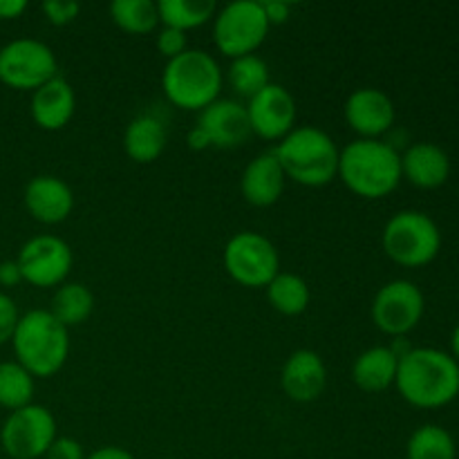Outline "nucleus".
Masks as SVG:
<instances>
[{
	"label": "nucleus",
	"instance_id": "nucleus-35",
	"mask_svg": "<svg viewBox=\"0 0 459 459\" xmlns=\"http://www.w3.org/2000/svg\"><path fill=\"white\" fill-rule=\"evenodd\" d=\"M18 282H22V273L16 260H4V263H0V285L13 287Z\"/></svg>",
	"mask_w": 459,
	"mask_h": 459
},
{
	"label": "nucleus",
	"instance_id": "nucleus-2",
	"mask_svg": "<svg viewBox=\"0 0 459 459\" xmlns=\"http://www.w3.org/2000/svg\"><path fill=\"white\" fill-rule=\"evenodd\" d=\"M339 178L357 195L379 200L402 182V155L381 139H357L341 151Z\"/></svg>",
	"mask_w": 459,
	"mask_h": 459
},
{
	"label": "nucleus",
	"instance_id": "nucleus-5",
	"mask_svg": "<svg viewBox=\"0 0 459 459\" xmlns=\"http://www.w3.org/2000/svg\"><path fill=\"white\" fill-rule=\"evenodd\" d=\"M161 85L170 103L182 110H204L222 90V70L204 49H186L166 63Z\"/></svg>",
	"mask_w": 459,
	"mask_h": 459
},
{
	"label": "nucleus",
	"instance_id": "nucleus-17",
	"mask_svg": "<svg viewBox=\"0 0 459 459\" xmlns=\"http://www.w3.org/2000/svg\"><path fill=\"white\" fill-rule=\"evenodd\" d=\"M25 209L34 220L43 224H58L67 220V215L74 209V193L54 175H39L30 179L25 186Z\"/></svg>",
	"mask_w": 459,
	"mask_h": 459
},
{
	"label": "nucleus",
	"instance_id": "nucleus-4",
	"mask_svg": "<svg viewBox=\"0 0 459 459\" xmlns=\"http://www.w3.org/2000/svg\"><path fill=\"white\" fill-rule=\"evenodd\" d=\"M16 361L31 377H52L65 366L70 354V334L49 314V309H31L22 314L12 336Z\"/></svg>",
	"mask_w": 459,
	"mask_h": 459
},
{
	"label": "nucleus",
	"instance_id": "nucleus-37",
	"mask_svg": "<svg viewBox=\"0 0 459 459\" xmlns=\"http://www.w3.org/2000/svg\"><path fill=\"white\" fill-rule=\"evenodd\" d=\"M85 459H134L133 453H128L126 448L119 446H101L97 451L90 453Z\"/></svg>",
	"mask_w": 459,
	"mask_h": 459
},
{
	"label": "nucleus",
	"instance_id": "nucleus-21",
	"mask_svg": "<svg viewBox=\"0 0 459 459\" xmlns=\"http://www.w3.org/2000/svg\"><path fill=\"white\" fill-rule=\"evenodd\" d=\"M397 352L385 345H377L359 354L352 366V379L366 393H384L397 379Z\"/></svg>",
	"mask_w": 459,
	"mask_h": 459
},
{
	"label": "nucleus",
	"instance_id": "nucleus-24",
	"mask_svg": "<svg viewBox=\"0 0 459 459\" xmlns=\"http://www.w3.org/2000/svg\"><path fill=\"white\" fill-rule=\"evenodd\" d=\"M269 303L285 316L303 314L309 305V287L300 276L290 272H278L267 285Z\"/></svg>",
	"mask_w": 459,
	"mask_h": 459
},
{
	"label": "nucleus",
	"instance_id": "nucleus-34",
	"mask_svg": "<svg viewBox=\"0 0 459 459\" xmlns=\"http://www.w3.org/2000/svg\"><path fill=\"white\" fill-rule=\"evenodd\" d=\"M263 9L269 25H281L291 13V4L285 3V0H263Z\"/></svg>",
	"mask_w": 459,
	"mask_h": 459
},
{
	"label": "nucleus",
	"instance_id": "nucleus-7",
	"mask_svg": "<svg viewBox=\"0 0 459 459\" xmlns=\"http://www.w3.org/2000/svg\"><path fill=\"white\" fill-rule=\"evenodd\" d=\"M269 21L260 0H236L220 9L213 22L215 45L227 56L254 54L267 39Z\"/></svg>",
	"mask_w": 459,
	"mask_h": 459
},
{
	"label": "nucleus",
	"instance_id": "nucleus-19",
	"mask_svg": "<svg viewBox=\"0 0 459 459\" xmlns=\"http://www.w3.org/2000/svg\"><path fill=\"white\" fill-rule=\"evenodd\" d=\"M402 175L420 188H439L451 175V157L433 142L412 143L402 155Z\"/></svg>",
	"mask_w": 459,
	"mask_h": 459
},
{
	"label": "nucleus",
	"instance_id": "nucleus-32",
	"mask_svg": "<svg viewBox=\"0 0 459 459\" xmlns=\"http://www.w3.org/2000/svg\"><path fill=\"white\" fill-rule=\"evenodd\" d=\"M18 321H21V314H18L13 299L4 294V291H0V345L12 341Z\"/></svg>",
	"mask_w": 459,
	"mask_h": 459
},
{
	"label": "nucleus",
	"instance_id": "nucleus-22",
	"mask_svg": "<svg viewBox=\"0 0 459 459\" xmlns=\"http://www.w3.org/2000/svg\"><path fill=\"white\" fill-rule=\"evenodd\" d=\"M169 134L166 126L152 115H139L128 124L124 133V148L130 160L139 164H151L164 152Z\"/></svg>",
	"mask_w": 459,
	"mask_h": 459
},
{
	"label": "nucleus",
	"instance_id": "nucleus-10",
	"mask_svg": "<svg viewBox=\"0 0 459 459\" xmlns=\"http://www.w3.org/2000/svg\"><path fill=\"white\" fill-rule=\"evenodd\" d=\"M54 439H56V420L48 408L39 403H30L9 412L0 429V446L12 459L45 457Z\"/></svg>",
	"mask_w": 459,
	"mask_h": 459
},
{
	"label": "nucleus",
	"instance_id": "nucleus-31",
	"mask_svg": "<svg viewBox=\"0 0 459 459\" xmlns=\"http://www.w3.org/2000/svg\"><path fill=\"white\" fill-rule=\"evenodd\" d=\"M157 49L164 54L166 58H175L182 52H186V31L175 30V27H161L160 34H157Z\"/></svg>",
	"mask_w": 459,
	"mask_h": 459
},
{
	"label": "nucleus",
	"instance_id": "nucleus-6",
	"mask_svg": "<svg viewBox=\"0 0 459 459\" xmlns=\"http://www.w3.org/2000/svg\"><path fill=\"white\" fill-rule=\"evenodd\" d=\"M384 251L388 258H393L403 267H424L437 258L442 249V233H439L437 222L424 211L406 209L394 213L385 222Z\"/></svg>",
	"mask_w": 459,
	"mask_h": 459
},
{
	"label": "nucleus",
	"instance_id": "nucleus-18",
	"mask_svg": "<svg viewBox=\"0 0 459 459\" xmlns=\"http://www.w3.org/2000/svg\"><path fill=\"white\" fill-rule=\"evenodd\" d=\"M285 170L278 164L273 152L254 157L240 179V191L245 200L254 206H272L281 200L285 191Z\"/></svg>",
	"mask_w": 459,
	"mask_h": 459
},
{
	"label": "nucleus",
	"instance_id": "nucleus-33",
	"mask_svg": "<svg viewBox=\"0 0 459 459\" xmlns=\"http://www.w3.org/2000/svg\"><path fill=\"white\" fill-rule=\"evenodd\" d=\"M45 459H85V453L76 439L56 437L45 453Z\"/></svg>",
	"mask_w": 459,
	"mask_h": 459
},
{
	"label": "nucleus",
	"instance_id": "nucleus-29",
	"mask_svg": "<svg viewBox=\"0 0 459 459\" xmlns=\"http://www.w3.org/2000/svg\"><path fill=\"white\" fill-rule=\"evenodd\" d=\"M110 16L121 30L133 34H148L160 22V12L152 0H115L110 4Z\"/></svg>",
	"mask_w": 459,
	"mask_h": 459
},
{
	"label": "nucleus",
	"instance_id": "nucleus-38",
	"mask_svg": "<svg viewBox=\"0 0 459 459\" xmlns=\"http://www.w3.org/2000/svg\"><path fill=\"white\" fill-rule=\"evenodd\" d=\"M186 142H188V146L193 148V151H204V148H209L211 146V142H209V137H206L204 133H202L200 128H193L191 133H188V137H186Z\"/></svg>",
	"mask_w": 459,
	"mask_h": 459
},
{
	"label": "nucleus",
	"instance_id": "nucleus-15",
	"mask_svg": "<svg viewBox=\"0 0 459 459\" xmlns=\"http://www.w3.org/2000/svg\"><path fill=\"white\" fill-rule=\"evenodd\" d=\"M345 121L361 139H379L394 124V103L384 90L359 88L345 101Z\"/></svg>",
	"mask_w": 459,
	"mask_h": 459
},
{
	"label": "nucleus",
	"instance_id": "nucleus-28",
	"mask_svg": "<svg viewBox=\"0 0 459 459\" xmlns=\"http://www.w3.org/2000/svg\"><path fill=\"white\" fill-rule=\"evenodd\" d=\"M229 83L240 97H255L260 90L272 83L269 81V65L255 54L233 58L231 67H229Z\"/></svg>",
	"mask_w": 459,
	"mask_h": 459
},
{
	"label": "nucleus",
	"instance_id": "nucleus-11",
	"mask_svg": "<svg viewBox=\"0 0 459 459\" xmlns=\"http://www.w3.org/2000/svg\"><path fill=\"white\" fill-rule=\"evenodd\" d=\"M426 300L420 287L411 281H390L372 300V318L377 327L390 336H403L420 325Z\"/></svg>",
	"mask_w": 459,
	"mask_h": 459
},
{
	"label": "nucleus",
	"instance_id": "nucleus-39",
	"mask_svg": "<svg viewBox=\"0 0 459 459\" xmlns=\"http://www.w3.org/2000/svg\"><path fill=\"white\" fill-rule=\"evenodd\" d=\"M451 348H453L451 357L459 363V323H457V327L453 330V334H451Z\"/></svg>",
	"mask_w": 459,
	"mask_h": 459
},
{
	"label": "nucleus",
	"instance_id": "nucleus-13",
	"mask_svg": "<svg viewBox=\"0 0 459 459\" xmlns=\"http://www.w3.org/2000/svg\"><path fill=\"white\" fill-rule=\"evenodd\" d=\"M247 115H249L251 133L264 139H282L294 130L296 101L290 90L278 83H269L249 99Z\"/></svg>",
	"mask_w": 459,
	"mask_h": 459
},
{
	"label": "nucleus",
	"instance_id": "nucleus-30",
	"mask_svg": "<svg viewBox=\"0 0 459 459\" xmlns=\"http://www.w3.org/2000/svg\"><path fill=\"white\" fill-rule=\"evenodd\" d=\"M81 12V4L76 0H45L43 13L54 25H70Z\"/></svg>",
	"mask_w": 459,
	"mask_h": 459
},
{
	"label": "nucleus",
	"instance_id": "nucleus-9",
	"mask_svg": "<svg viewBox=\"0 0 459 459\" xmlns=\"http://www.w3.org/2000/svg\"><path fill=\"white\" fill-rule=\"evenodd\" d=\"M224 269L240 285L267 287L281 272V258L263 233L240 231L224 247Z\"/></svg>",
	"mask_w": 459,
	"mask_h": 459
},
{
	"label": "nucleus",
	"instance_id": "nucleus-3",
	"mask_svg": "<svg viewBox=\"0 0 459 459\" xmlns=\"http://www.w3.org/2000/svg\"><path fill=\"white\" fill-rule=\"evenodd\" d=\"M272 152L287 178L303 186H325L339 175L341 151L334 139L316 126H299Z\"/></svg>",
	"mask_w": 459,
	"mask_h": 459
},
{
	"label": "nucleus",
	"instance_id": "nucleus-23",
	"mask_svg": "<svg viewBox=\"0 0 459 459\" xmlns=\"http://www.w3.org/2000/svg\"><path fill=\"white\" fill-rule=\"evenodd\" d=\"M92 309V291L85 285H81V282H63L56 290V294H54L52 305H49V314L65 327H74L88 321Z\"/></svg>",
	"mask_w": 459,
	"mask_h": 459
},
{
	"label": "nucleus",
	"instance_id": "nucleus-1",
	"mask_svg": "<svg viewBox=\"0 0 459 459\" xmlns=\"http://www.w3.org/2000/svg\"><path fill=\"white\" fill-rule=\"evenodd\" d=\"M399 394L417 408H442L459 394V363L435 348H412L399 359Z\"/></svg>",
	"mask_w": 459,
	"mask_h": 459
},
{
	"label": "nucleus",
	"instance_id": "nucleus-20",
	"mask_svg": "<svg viewBox=\"0 0 459 459\" xmlns=\"http://www.w3.org/2000/svg\"><path fill=\"white\" fill-rule=\"evenodd\" d=\"M74 108V90L63 76H54L31 94V119L43 130H61L72 119Z\"/></svg>",
	"mask_w": 459,
	"mask_h": 459
},
{
	"label": "nucleus",
	"instance_id": "nucleus-12",
	"mask_svg": "<svg viewBox=\"0 0 459 459\" xmlns=\"http://www.w3.org/2000/svg\"><path fill=\"white\" fill-rule=\"evenodd\" d=\"M22 281L34 287L63 285L72 269V249L58 236H36L21 247L16 258Z\"/></svg>",
	"mask_w": 459,
	"mask_h": 459
},
{
	"label": "nucleus",
	"instance_id": "nucleus-8",
	"mask_svg": "<svg viewBox=\"0 0 459 459\" xmlns=\"http://www.w3.org/2000/svg\"><path fill=\"white\" fill-rule=\"evenodd\" d=\"M58 76L56 54L36 39H13L0 48V81L13 90H39Z\"/></svg>",
	"mask_w": 459,
	"mask_h": 459
},
{
	"label": "nucleus",
	"instance_id": "nucleus-27",
	"mask_svg": "<svg viewBox=\"0 0 459 459\" xmlns=\"http://www.w3.org/2000/svg\"><path fill=\"white\" fill-rule=\"evenodd\" d=\"M34 397V377L18 361L0 363V406L18 411L31 403Z\"/></svg>",
	"mask_w": 459,
	"mask_h": 459
},
{
	"label": "nucleus",
	"instance_id": "nucleus-16",
	"mask_svg": "<svg viewBox=\"0 0 459 459\" xmlns=\"http://www.w3.org/2000/svg\"><path fill=\"white\" fill-rule=\"evenodd\" d=\"M281 385L294 402H316L327 385V370L321 354L314 350H296L282 368Z\"/></svg>",
	"mask_w": 459,
	"mask_h": 459
},
{
	"label": "nucleus",
	"instance_id": "nucleus-36",
	"mask_svg": "<svg viewBox=\"0 0 459 459\" xmlns=\"http://www.w3.org/2000/svg\"><path fill=\"white\" fill-rule=\"evenodd\" d=\"M27 9L25 0H0V21L18 18Z\"/></svg>",
	"mask_w": 459,
	"mask_h": 459
},
{
	"label": "nucleus",
	"instance_id": "nucleus-25",
	"mask_svg": "<svg viewBox=\"0 0 459 459\" xmlns=\"http://www.w3.org/2000/svg\"><path fill=\"white\" fill-rule=\"evenodd\" d=\"M408 459H457L453 435L437 424H424L411 435L406 446Z\"/></svg>",
	"mask_w": 459,
	"mask_h": 459
},
{
	"label": "nucleus",
	"instance_id": "nucleus-26",
	"mask_svg": "<svg viewBox=\"0 0 459 459\" xmlns=\"http://www.w3.org/2000/svg\"><path fill=\"white\" fill-rule=\"evenodd\" d=\"M160 22L175 30H191L200 27L215 13L213 0H160L157 3Z\"/></svg>",
	"mask_w": 459,
	"mask_h": 459
},
{
	"label": "nucleus",
	"instance_id": "nucleus-14",
	"mask_svg": "<svg viewBox=\"0 0 459 459\" xmlns=\"http://www.w3.org/2000/svg\"><path fill=\"white\" fill-rule=\"evenodd\" d=\"M197 128L209 137L211 146L238 148L251 134L247 106L233 99H215L213 103L200 110Z\"/></svg>",
	"mask_w": 459,
	"mask_h": 459
}]
</instances>
